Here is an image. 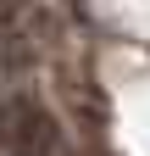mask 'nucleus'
<instances>
[{
	"label": "nucleus",
	"instance_id": "obj_1",
	"mask_svg": "<svg viewBox=\"0 0 150 156\" xmlns=\"http://www.w3.org/2000/svg\"><path fill=\"white\" fill-rule=\"evenodd\" d=\"M0 151L6 156H61L67 140L39 101L11 95V101H0Z\"/></svg>",
	"mask_w": 150,
	"mask_h": 156
}]
</instances>
